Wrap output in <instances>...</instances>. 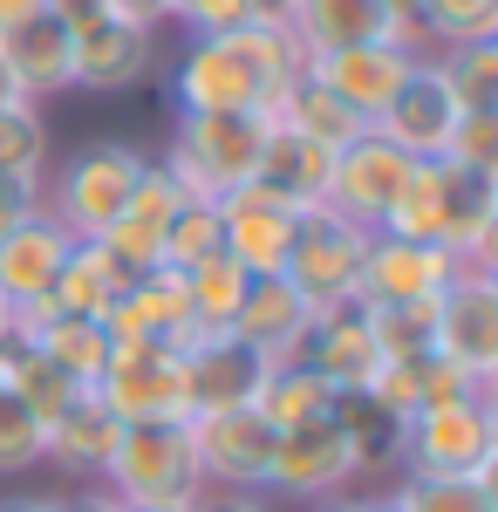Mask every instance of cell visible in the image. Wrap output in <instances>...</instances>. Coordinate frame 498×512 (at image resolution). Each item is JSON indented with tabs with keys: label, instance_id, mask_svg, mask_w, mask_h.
Instances as JSON below:
<instances>
[{
	"label": "cell",
	"instance_id": "1",
	"mask_svg": "<svg viewBox=\"0 0 498 512\" xmlns=\"http://www.w3.org/2000/svg\"><path fill=\"white\" fill-rule=\"evenodd\" d=\"M307 55L294 35L280 28V14L232 28V35H192L178 69H171V96L178 110H280L287 89L301 82Z\"/></svg>",
	"mask_w": 498,
	"mask_h": 512
},
{
	"label": "cell",
	"instance_id": "2",
	"mask_svg": "<svg viewBox=\"0 0 498 512\" xmlns=\"http://www.w3.org/2000/svg\"><path fill=\"white\" fill-rule=\"evenodd\" d=\"M273 117L267 110H178L171 123V144H164V178L198 205H219L226 192L260 178L267 158Z\"/></svg>",
	"mask_w": 498,
	"mask_h": 512
},
{
	"label": "cell",
	"instance_id": "3",
	"mask_svg": "<svg viewBox=\"0 0 498 512\" xmlns=\"http://www.w3.org/2000/svg\"><path fill=\"white\" fill-rule=\"evenodd\" d=\"M96 485L116 506H198L205 478H198L192 424L185 417H130L116 431V451Z\"/></svg>",
	"mask_w": 498,
	"mask_h": 512
},
{
	"label": "cell",
	"instance_id": "4",
	"mask_svg": "<svg viewBox=\"0 0 498 512\" xmlns=\"http://www.w3.org/2000/svg\"><path fill=\"white\" fill-rule=\"evenodd\" d=\"M396 465H403V478H485V485H498V403L458 396V403L417 410L396 431Z\"/></svg>",
	"mask_w": 498,
	"mask_h": 512
},
{
	"label": "cell",
	"instance_id": "5",
	"mask_svg": "<svg viewBox=\"0 0 498 512\" xmlns=\"http://www.w3.org/2000/svg\"><path fill=\"white\" fill-rule=\"evenodd\" d=\"M144 164H151V151H137L130 137H96V144L69 151L62 171L41 178V212L62 219L76 239H96L123 212V198L144 178Z\"/></svg>",
	"mask_w": 498,
	"mask_h": 512
},
{
	"label": "cell",
	"instance_id": "6",
	"mask_svg": "<svg viewBox=\"0 0 498 512\" xmlns=\"http://www.w3.org/2000/svg\"><path fill=\"white\" fill-rule=\"evenodd\" d=\"M362 253H369V233L362 226H348L335 205H307L301 226H294V246H287L280 280L307 301V315H335V308H355Z\"/></svg>",
	"mask_w": 498,
	"mask_h": 512
},
{
	"label": "cell",
	"instance_id": "7",
	"mask_svg": "<svg viewBox=\"0 0 498 512\" xmlns=\"http://www.w3.org/2000/svg\"><path fill=\"white\" fill-rule=\"evenodd\" d=\"M430 355H444L451 369H464L471 383H498V274L492 267H458L437 294V342Z\"/></svg>",
	"mask_w": 498,
	"mask_h": 512
},
{
	"label": "cell",
	"instance_id": "8",
	"mask_svg": "<svg viewBox=\"0 0 498 512\" xmlns=\"http://www.w3.org/2000/svg\"><path fill=\"white\" fill-rule=\"evenodd\" d=\"M185 424H192V451H198L205 492H260L267 499L280 431H273L260 410H212V417H185Z\"/></svg>",
	"mask_w": 498,
	"mask_h": 512
},
{
	"label": "cell",
	"instance_id": "9",
	"mask_svg": "<svg viewBox=\"0 0 498 512\" xmlns=\"http://www.w3.org/2000/svg\"><path fill=\"white\" fill-rule=\"evenodd\" d=\"M362 478V458H355V444H348L342 417H321V424H301V431H280L273 444V478H267V499H342L348 485Z\"/></svg>",
	"mask_w": 498,
	"mask_h": 512
},
{
	"label": "cell",
	"instance_id": "10",
	"mask_svg": "<svg viewBox=\"0 0 498 512\" xmlns=\"http://www.w3.org/2000/svg\"><path fill=\"white\" fill-rule=\"evenodd\" d=\"M410 171H417V158H403V151H396V144H383L376 130H362V137H348L342 151H335L328 205L342 212L348 226H362V233H383L389 205L403 198Z\"/></svg>",
	"mask_w": 498,
	"mask_h": 512
},
{
	"label": "cell",
	"instance_id": "11",
	"mask_svg": "<svg viewBox=\"0 0 498 512\" xmlns=\"http://www.w3.org/2000/svg\"><path fill=\"white\" fill-rule=\"evenodd\" d=\"M294 226H301V212H294L280 192H267L260 178L219 198V246H226L232 267H239V274H253V280L287 267Z\"/></svg>",
	"mask_w": 498,
	"mask_h": 512
},
{
	"label": "cell",
	"instance_id": "12",
	"mask_svg": "<svg viewBox=\"0 0 498 512\" xmlns=\"http://www.w3.org/2000/svg\"><path fill=\"white\" fill-rule=\"evenodd\" d=\"M417 62L423 55H403V48H389V41H355V48H335V55H314V62H307V82L328 89L348 117L369 130V123L383 117V103L410 82Z\"/></svg>",
	"mask_w": 498,
	"mask_h": 512
},
{
	"label": "cell",
	"instance_id": "13",
	"mask_svg": "<svg viewBox=\"0 0 498 512\" xmlns=\"http://www.w3.org/2000/svg\"><path fill=\"white\" fill-rule=\"evenodd\" d=\"M157 76V28H137L123 14H103L96 28L69 35V89L89 96H123Z\"/></svg>",
	"mask_w": 498,
	"mask_h": 512
},
{
	"label": "cell",
	"instance_id": "14",
	"mask_svg": "<svg viewBox=\"0 0 498 512\" xmlns=\"http://www.w3.org/2000/svg\"><path fill=\"white\" fill-rule=\"evenodd\" d=\"M458 260L444 246H417L396 233H369L362 274H355V308H396V301H437Z\"/></svg>",
	"mask_w": 498,
	"mask_h": 512
},
{
	"label": "cell",
	"instance_id": "15",
	"mask_svg": "<svg viewBox=\"0 0 498 512\" xmlns=\"http://www.w3.org/2000/svg\"><path fill=\"white\" fill-rule=\"evenodd\" d=\"M267 362L232 342V335H192L178 349V390H185V417H212V410H246L260 390Z\"/></svg>",
	"mask_w": 498,
	"mask_h": 512
},
{
	"label": "cell",
	"instance_id": "16",
	"mask_svg": "<svg viewBox=\"0 0 498 512\" xmlns=\"http://www.w3.org/2000/svg\"><path fill=\"white\" fill-rule=\"evenodd\" d=\"M96 396L110 403L116 417H185V390H178V349L157 342H110L103 383Z\"/></svg>",
	"mask_w": 498,
	"mask_h": 512
},
{
	"label": "cell",
	"instance_id": "17",
	"mask_svg": "<svg viewBox=\"0 0 498 512\" xmlns=\"http://www.w3.org/2000/svg\"><path fill=\"white\" fill-rule=\"evenodd\" d=\"M103 335L110 342H157V349H185L198 335L192 301H185V274L157 267V274H137L103 315Z\"/></svg>",
	"mask_w": 498,
	"mask_h": 512
},
{
	"label": "cell",
	"instance_id": "18",
	"mask_svg": "<svg viewBox=\"0 0 498 512\" xmlns=\"http://www.w3.org/2000/svg\"><path fill=\"white\" fill-rule=\"evenodd\" d=\"M451 123H458V103L444 96V82H437V62L423 55L417 69H410V82L396 89L383 103V117L369 123L383 144H396L403 158H417V164H430V158H444V137H451Z\"/></svg>",
	"mask_w": 498,
	"mask_h": 512
},
{
	"label": "cell",
	"instance_id": "19",
	"mask_svg": "<svg viewBox=\"0 0 498 512\" xmlns=\"http://www.w3.org/2000/svg\"><path fill=\"white\" fill-rule=\"evenodd\" d=\"M307 301L287 287L280 274H260L246 280V294H239V315L226 321L232 342H246V349L260 355L267 369H280V362H301V342H307Z\"/></svg>",
	"mask_w": 498,
	"mask_h": 512
},
{
	"label": "cell",
	"instance_id": "20",
	"mask_svg": "<svg viewBox=\"0 0 498 512\" xmlns=\"http://www.w3.org/2000/svg\"><path fill=\"white\" fill-rule=\"evenodd\" d=\"M69 246H76V233H69L62 219L28 212L14 233L0 239V301H7V308H35L41 315L48 287H55L62 260H69Z\"/></svg>",
	"mask_w": 498,
	"mask_h": 512
},
{
	"label": "cell",
	"instance_id": "21",
	"mask_svg": "<svg viewBox=\"0 0 498 512\" xmlns=\"http://www.w3.org/2000/svg\"><path fill=\"white\" fill-rule=\"evenodd\" d=\"M116 431H123V417H116L110 403L96 390H76L62 410H55V424H48V451H41V465H55L62 478H103L116 451Z\"/></svg>",
	"mask_w": 498,
	"mask_h": 512
},
{
	"label": "cell",
	"instance_id": "22",
	"mask_svg": "<svg viewBox=\"0 0 498 512\" xmlns=\"http://www.w3.org/2000/svg\"><path fill=\"white\" fill-rule=\"evenodd\" d=\"M301 362L314 369V376H328L335 396L369 390V383H376V369H383V355H376V335H369L362 308H335V315H314V321H307Z\"/></svg>",
	"mask_w": 498,
	"mask_h": 512
},
{
	"label": "cell",
	"instance_id": "23",
	"mask_svg": "<svg viewBox=\"0 0 498 512\" xmlns=\"http://www.w3.org/2000/svg\"><path fill=\"white\" fill-rule=\"evenodd\" d=\"M369 403L383 410L389 424L403 431L417 410H437V403H458V396H492L485 383H471L464 369H451L444 355H417V362H383L376 369V383H369Z\"/></svg>",
	"mask_w": 498,
	"mask_h": 512
},
{
	"label": "cell",
	"instance_id": "24",
	"mask_svg": "<svg viewBox=\"0 0 498 512\" xmlns=\"http://www.w3.org/2000/svg\"><path fill=\"white\" fill-rule=\"evenodd\" d=\"M273 14L307 62L355 41H383V0H273Z\"/></svg>",
	"mask_w": 498,
	"mask_h": 512
},
{
	"label": "cell",
	"instance_id": "25",
	"mask_svg": "<svg viewBox=\"0 0 498 512\" xmlns=\"http://www.w3.org/2000/svg\"><path fill=\"white\" fill-rule=\"evenodd\" d=\"M0 55H7V69H14L28 103L69 96V28L48 7L28 14V21H14V28H0Z\"/></svg>",
	"mask_w": 498,
	"mask_h": 512
},
{
	"label": "cell",
	"instance_id": "26",
	"mask_svg": "<svg viewBox=\"0 0 498 512\" xmlns=\"http://www.w3.org/2000/svg\"><path fill=\"white\" fill-rule=\"evenodd\" d=\"M130 280H137V274H123L96 239H76V246H69V260H62V274H55V287H48V301H41V315L103 321V315H110V301L130 287Z\"/></svg>",
	"mask_w": 498,
	"mask_h": 512
},
{
	"label": "cell",
	"instance_id": "27",
	"mask_svg": "<svg viewBox=\"0 0 498 512\" xmlns=\"http://www.w3.org/2000/svg\"><path fill=\"white\" fill-rule=\"evenodd\" d=\"M328 178H335V151H321V144H307V137L273 123L267 158H260V185L280 192L294 212H307V205H328Z\"/></svg>",
	"mask_w": 498,
	"mask_h": 512
},
{
	"label": "cell",
	"instance_id": "28",
	"mask_svg": "<svg viewBox=\"0 0 498 512\" xmlns=\"http://www.w3.org/2000/svg\"><path fill=\"white\" fill-rule=\"evenodd\" d=\"M335 383L328 376H314L307 362H280V369H267L260 376V390H253V403L246 410H260L273 431H301V424H321V417H335Z\"/></svg>",
	"mask_w": 498,
	"mask_h": 512
},
{
	"label": "cell",
	"instance_id": "29",
	"mask_svg": "<svg viewBox=\"0 0 498 512\" xmlns=\"http://www.w3.org/2000/svg\"><path fill=\"white\" fill-rule=\"evenodd\" d=\"M28 349L41 362H55L76 390H96L103 383V362H110V335H103V321H82V315H41L28 328Z\"/></svg>",
	"mask_w": 498,
	"mask_h": 512
},
{
	"label": "cell",
	"instance_id": "30",
	"mask_svg": "<svg viewBox=\"0 0 498 512\" xmlns=\"http://www.w3.org/2000/svg\"><path fill=\"white\" fill-rule=\"evenodd\" d=\"M48 171H55V137H48L41 103H7V110H0V178L41 192Z\"/></svg>",
	"mask_w": 498,
	"mask_h": 512
},
{
	"label": "cell",
	"instance_id": "31",
	"mask_svg": "<svg viewBox=\"0 0 498 512\" xmlns=\"http://www.w3.org/2000/svg\"><path fill=\"white\" fill-rule=\"evenodd\" d=\"M273 123H280V130H294V137H307V144H321V151H342L348 137H362V123L348 117L328 89H314L307 69H301V82L287 89V103L273 110Z\"/></svg>",
	"mask_w": 498,
	"mask_h": 512
},
{
	"label": "cell",
	"instance_id": "32",
	"mask_svg": "<svg viewBox=\"0 0 498 512\" xmlns=\"http://www.w3.org/2000/svg\"><path fill=\"white\" fill-rule=\"evenodd\" d=\"M430 62H437V82L458 110H498V41H464Z\"/></svg>",
	"mask_w": 498,
	"mask_h": 512
},
{
	"label": "cell",
	"instance_id": "33",
	"mask_svg": "<svg viewBox=\"0 0 498 512\" xmlns=\"http://www.w3.org/2000/svg\"><path fill=\"white\" fill-rule=\"evenodd\" d=\"M246 280L226 253H212V260H198L192 274H185V301H192V321L198 335H226V321L239 315V294H246Z\"/></svg>",
	"mask_w": 498,
	"mask_h": 512
},
{
	"label": "cell",
	"instance_id": "34",
	"mask_svg": "<svg viewBox=\"0 0 498 512\" xmlns=\"http://www.w3.org/2000/svg\"><path fill=\"white\" fill-rule=\"evenodd\" d=\"M417 28H423V55H444L464 41H498V0H423Z\"/></svg>",
	"mask_w": 498,
	"mask_h": 512
},
{
	"label": "cell",
	"instance_id": "35",
	"mask_svg": "<svg viewBox=\"0 0 498 512\" xmlns=\"http://www.w3.org/2000/svg\"><path fill=\"white\" fill-rule=\"evenodd\" d=\"M369 335H376V355L383 362H417L437 342V301H396V308H362Z\"/></svg>",
	"mask_w": 498,
	"mask_h": 512
},
{
	"label": "cell",
	"instance_id": "36",
	"mask_svg": "<svg viewBox=\"0 0 498 512\" xmlns=\"http://www.w3.org/2000/svg\"><path fill=\"white\" fill-rule=\"evenodd\" d=\"M164 267L171 274H192L198 260H212V253H226L219 246V205H198V198H185L178 212H171V226H164Z\"/></svg>",
	"mask_w": 498,
	"mask_h": 512
},
{
	"label": "cell",
	"instance_id": "37",
	"mask_svg": "<svg viewBox=\"0 0 498 512\" xmlns=\"http://www.w3.org/2000/svg\"><path fill=\"white\" fill-rule=\"evenodd\" d=\"M389 492L410 512H498V485L485 478H396Z\"/></svg>",
	"mask_w": 498,
	"mask_h": 512
},
{
	"label": "cell",
	"instance_id": "38",
	"mask_svg": "<svg viewBox=\"0 0 498 512\" xmlns=\"http://www.w3.org/2000/svg\"><path fill=\"white\" fill-rule=\"evenodd\" d=\"M41 451H48V424H41V417L28 410V403H21V396L0 390V478L35 472Z\"/></svg>",
	"mask_w": 498,
	"mask_h": 512
},
{
	"label": "cell",
	"instance_id": "39",
	"mask_svg": "<svg viewBox=\"0 0 498 512\" xmlns=\"http://www.w3.org/2000/svg\"><path fill=\"white\" fill-rule=\"evenodd\" d=\"M458 171H478V178H498V110H458L451 137H444V158Z\"/></svg>",
	"mask_w": 498,
	"mask_h": 512
},
{
	"label": "cell",
	"instance_id": "40",
	"mask_svg": "<svg viewBox=\"0 0 498 512\" xmlns=\"http://www.w3.org/2000/svg\"><path fill=\"white\" fill-rule=\"evenodd\" d=\"M267 14H273V0H178L171 21H185L192 35H232V28H253Z\"/></svg>",
	"mask_w": 498,
	"mask_h": 512
},
{
	"label": "cell",
	"instance_id": "41",
	"mask_svg": "<svg viewBox=\"0 0 498 512\" xmlns=\"http://www.w3.org/2000/svg\"><path fill=\"white\" fill-rule=\"evenodd\" d=\"M28 212H41V192H35V185H14V178H0V239L14 233Z\"/></svg>",
	"mask_w": 498,
	"mask_h": 512
},
{
	"label": "cell",
	"instance_id": "42",
	"mask_svg": "<svg viewBox=\"0 0 498 512\" xmlns=\"http://www.w3.org/2000/svg\"><path fill=\"white\" fill-rule=\"evenodd\" d=\"M48 14H55L69 35H82V28H96V21L110 14V0H48Z\"/></svg>",
	"mask_w": 498,
	"mask_h": 512
},
{
	"label": "cell",
	"instance_id": "43",
	"mask_svg": "<svg viewBox=\"0 0 498 512\" xmlns=\"http://www.w3.org/2000/svg\"><path fill=\"white\" fill-rule=\"evenodd\" d=\"M110 14H123V21H137V28H171L178 0H110Z\"/></svg>",
	"mask_w": 498,
	"mask_h": 512
},
{
	"label": "cell",
	"instance_id": "44",
	"mask_svg": "<svg viewBox=\"0 0 498 512\" xmlns=\"http://www.w3.org/2000/svg\"><path fill=\"white\" fill-rule=\"evenodd\" d=\"M48 512H116V499L103 492V485H82V492H69V499H48Z\"/></svg>",
	"mask_w": 498,
	"mask_h": 512
},
{
	"label": "cell",
	"instance_id": "45",
	"mask_svg": "<svg viewBox=\"0 0 498 512\" xmlns=\"http://www.w3.org/2000/svg\"><path fill=\"white\" fill-rule=\"evenodd\" d=\"M198 512H273V506L260 499V492H205Z\"/></svg>",
	"mask_w": 498,
	"mask_h": 512
},
{
	"label": "cell",
	"instance_id": "46",
	"mask_svg": "<svg viewBox=\"0 0 498 512\" xmlns=\"http://www.w3.org/2000/svg\"><path fill=\"white\" fill-rule=\"evenodd\" d=\"M48 0H0V28H14V21H28V14H41Z\"/></svg>",
	"mask_w": 498,
	"mask_h": 512
},
{
	"label": "cell",
	"instance_id": "47",
	"mask_svg": "<svg viewBox=\"0 0 498 512\" xmlns=\"http://www.w3.org/2000/svg\"><path fill=\"white\" fill-rule=\"evenodd\" d=\"M0 512H48V499H35V492H7Z\"/></svg>",
	"mask_w": 498,
	"mask_h": 512
},
{
	"label": "cell",
	"instance_id": "48",
	"mask_svg": "<svg viewBox=\"0 0 498 512\" xmlns=\"http://www.w3.org/2000/svg\"><path fill=\"white\" fill-rule=\"evenodd\" d=\"M7 103H28V96H21V82H14V69H7V55H0V110H7Z\"/></svg>",
	"mask_w": 498,
	"mask_h": 512
},
{
	"label": "cell",
	"instance_id": "49",
	"mask_svg": "<svg viewBox=\"0 0 498 512\" xmlns=\"http://www.w3.org/2000/svg\"><path fill=\"white\" fill-rule=\"evenodd\" d=\"M362 512H410V506H403L396 492H369V499H362Z\"/></svg>",
	"mask_w": 498,
	"mask_h": 512
},
{
	"label": "cell",
	"instance_id": "50",
	"mask_svg": "<svg viewBox=\"0 0 498 512\" xmlns=\"http://www.w3.org/2000/svg\"><path fill=\"white\" fill-rule=\"evenodd\" d=\"M307 512H362V499H348V492H342V499H314Z\"/></svg>",
	"mask_w": 498,
	"mask_h": 512
},
{
	"label": "cell",
	"instance_id": "51",
	"mask_svg": "<svg viewBox=\"0 0 498 512\" xmlns=\"http://www.w3.org/2000/svg\"><path fill=\"white\" fill-rule=\"evenodd\" d=\"M116 512H198V506H116Z\"/></svg>",
	"mask_w": 498,
	"mask_h": 512
}]
</instances>
